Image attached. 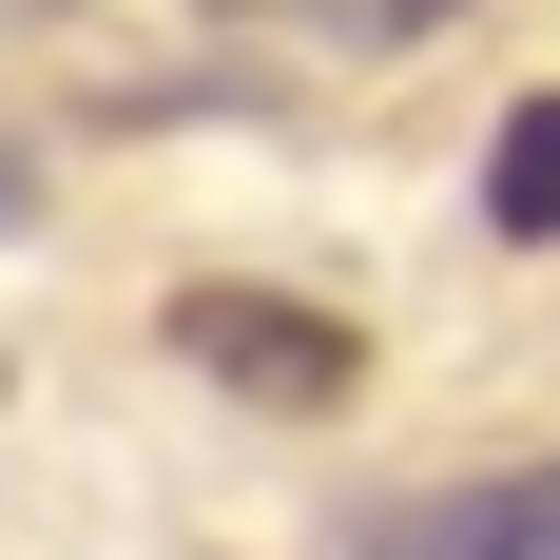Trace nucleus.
I'll use <instances>...</instances> for the list:
<instances>
[{
  "label": "nucleus",
  "mask_w": 560,
  "mask_h": 560,
  "mask_svg": "<svg viewBox=\"0 0 560 560\" xmlns=\"http://www.w3.org/2000/svg\"><path fill=\"white\" fill-rule=\"evenodd\" d=\"M329 560H560V445L483 464V483H387L329 522Z\"/></svg>",
  "instance_id": "2"
},
{
  "label": "nucleus",
  "mask_w": 560,
  "mask_h": 560,
  "mask_svg": "<svg viewBox=\"0 0 560 560\" xmlns=\"http://www.w3.org/2000/svg\"><path fill=\"white\" fill-rule=\"evenodd\" d=\"M0 232H39V155H20V136H0Z\"/></svg>",
  "instance_id": "4"
},
{
  "label": "nucleus",
  "mask_w": 560,
  "mask_h": 560,
  "mask_svg": "<svg viewBox=\"0 0 560 560\" xmlns=\"http://www.w3.org/2000/svg\"><path fill=\"white\" fill-rule=\"evenodd\" d=\"M155 329H174V368H194V387H232V406H290V425L368 387V329H348V310H310V290H252V271H194Z\"/></svg>",
  "instance_id": "1"
},
{
  "label": "nucleus",
  "mask_w": 560,
  "mask_h": 560,
  "mask_svg": "<svg viewBox=\"0 0 560 560\" xmlns=\"http://www.w3.org/2000/svg\"><path fill=\"white\" fill-rule=\"evenodd\" d=\"M483 232H503V252H560V78L483 136Z\"/></svg>",
  "instance_id": "3"
}]
</instances>
